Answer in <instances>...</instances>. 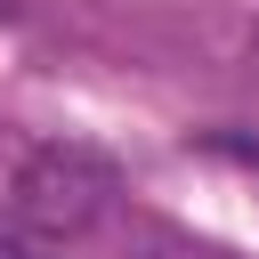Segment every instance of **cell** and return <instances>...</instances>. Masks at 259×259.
I'll list each match as a JSON object with an SVG mask.
<instances>
[{
    "label": "cell",
    "instance_id": "3",
    "mask_svg": "<svg viewBox=\"0 0 259 259\" xmlns=\"http://www.w3.org/2000/svg\"><path fill=\"white\" fill-rule=\"evenodd\" d=\"M251 73H259V32H251Z\"/></svg>",
    "mask_w": 259,
    "mask_h": 259
},
{
    "label": "cell",
    "instance_id": "2",
    "mask_svg": "<svg viewBox=\"0 0 259 259\" xmlns=\"http://www.w3.org/2000/svg\"><path fill=\"white\" fill-rule=\"evenodd\" d=\"M0 259H24V235H16V219H0Z\"/></svg>",
    "mask_w": 259,
    "mask_h": 259
},
{
    "label": "cell",
    "instance_id": "1",
    "mask_svg": "<svg viewBox=\"0 0 259 259\" xmlns=\"http://www.w3.org/2000/svg\"><path fill=\"white\" fill-rule=\"evenodd\" d=\"M113 162L97 154V146H73V138H57V146H32L24 162H16V186H8V202H16V235H49V243H73V235H89L105 210H113Z\"/></svg>",
    "mask_w": 259,
    "mask_h": 259
}]
</instances>
